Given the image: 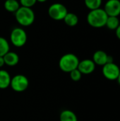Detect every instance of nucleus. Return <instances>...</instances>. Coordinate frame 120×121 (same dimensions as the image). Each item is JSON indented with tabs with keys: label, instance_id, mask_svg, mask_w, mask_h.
<instances>
[{
	"label": "nucleus",
	"instance_id": "f257e3e1",
	"mask_svg": "<svg viewBox=\"0 0 120 121\" xmlns=\"http://www.w3.org/2000/svg\"><path fill=\"white\" fill-rule=\"evenodd\" d=\"M108 16L103 9L99 8L94 10H91L87 15L88 23L93 28H100L105 26Z\"/></svg>",
	"mask_w": 120,
	"mask_h": 121
},
{
	"label": "nucleus",
	"instance_id": "f03ea898",
	"mask_svg": "<svg viewBox=\"0 0 120 121\" xmlns=\"http://www.w3.org/2000/svg\"><path fill=\"white\" fill-rule=\"evenodd\" d=\"M18 23L23 27L31 26L35 20V14L32 8L21 6L14 13Z\"/></svg>",
	"mask_w": 120,
	"mask_h": 121
},
{
	"label": "nucleus",
	"instance_id": "7ed1b4c3",
	"mask_svg": "<svg viewBox=\"0 0 120 121\" xmlns=\"http://www.w3.org/2000/svg\"><path fill=\"white\" fill-rule=\"evenodd\" d=\"M80 60L79 57L73 53H66L61 57L59 61V69L66 73H70L71 71L78 68Z\"/></svg>",
	"mask_w": 120,
	"mask_h": 121
},
{
	"label": "nucleus",
	"instance_id": "20e7f679",
	"mask_svg": "<svg viewBox=\"0 0 120 121\" xmlns=\"http://www.w3.org/2000/svg\"><path fill=\"white\" fill-rule=\"evenodd\" d=\"M28 35L25 30L19 27H15L10 33V41L11 44L16 48L24 46L27 42Z\"/></svg>",
	"mask_w": 120,
	"mask_h": 121
},
{
	"label": "nucleus",
	"instance_id": "39448f33",
	"mask_svg": "<svg viewBox=\"0 0 120 121\" xmlns=\"http://www.w3.org/2000/svg\"><path fill=\"white\" fill-rule=\"evenodd\" d=\"M49 16L54 21H63L67 13V8L61 3H54L48 8Z\"/></svg>",
	"mask_w": 120,
	"mask_h": 121
},
{
	"label": "nucleus",
	"instance_id": "423d86ee",
	"mask_svg": "<svg viewBox=\"0 0 120 121\" xmlns=\"http://www.w3.org/2000/svg\"><path fill=\"white\" fill-rule=\"evenodd\" d=\"M10 86L16 92H23L29 86V80L23 74H16L11 78Z\"/></svg>",
	"mask_w": 120,
	"mask_h": 121
},
{
	"label": "nucleus",
	"instance_id": "0eeeda50",
	"mask_svg": "<svg viewBox=\"0 0 120 121\" xmlns=\"http://www.w3.org/2000/svg\"><path fill=\"white\" fill-rule=\"evenodd\" d=\"M102 72L103 76L109 80H117L120 73L119 66L113 62H109L103 66Z\"/></svg>",
	"mask_w": 120,
	"mask_h": 121
},
{
	"label": "nucleus",
	"instance_id": "6e6552de",
	"mask_svg": "<svg viewBox=\"0 0 120 121\" xmlns=\"http://www.w3.org/2000/svg\"><path fill=\"white\" fill-rule=\"evenodd\" d=\"M108 16H118L120 14V0H108L103 9Z\"/></svg>",
	"mask_w": 120,
	"mask_h": 121
},
{
	"label": "nucleus",
	"instance_id": "1a4fd4ad",
	"mask_svg": "<svg viewBox=\"0 0 120 121\" xmlns=\"http://www.w3.org/2000/svg\"><path fill=\"white\" fill-rule=\"evenodd\" d=\"M95 64L92 60L85 59L79 62L77 69L82 74H90L95 71Z\"/></svg>",
	"mask_w": 120,
	"mask_h": 121
},
{
	"label": "nucleus",
	"instance_id": "9d476101",
	"mask_svg": "<svg viewBox=\"0 0 120 121\" xmlns=\"http://www.w3.org/2000/svg\"><path fill=\"white\" fill-rule=\"evenodd\" d=\"M109 55L103 50H97L93 55V61L95 65L103 66L108 62Z\"/></svg>",
	"mask_w": 120,
	"mask_h": 121
},
{
	"label": "nucleus",
	"instance_id": "9b49d317",
	"mask_svg": "<svg viewBox=\"0 0 120 121\" xmlns=\"http://www.w3.org/2000/svg\"><path fill=\"white\" fill-rule=\"evenodd\" d=\"M5 65L8 67H14L19 62V56L15 52L8 51L5 55L3 56Z\"/></svg>",
	"mask_w": 120,
	"mask_h": 121
},
{
	"label": "nucleus",
	"instance_id": "f8f14e48",
	"mask_svg": "<svg viewBox=\"0 0 120 121\" xmlns=\"http://www.w3.org/2000/svg\"><path fill=\"white\" fill-rule=\"evenodd\" d=\"M11 77L5 69H0V89H6L10 86Z\"/></svg>",
	"mask_w": 120,
	"mask_h": 121
},
{
	"label": "nucleus",
	"instance_id": "ddd939ff",
	"mask_svg": "<svg viewBox=\"0 0 120 121\" xmlns=\"http://www.w3.org/2000/svg\"><path fill=\"white\" fill-rule=\"evenodd\" d=\"M59 121H78V118L74 111L65 109L60 113Z\"/></svg>",
	"mask_w": 120,
	"mask_h": 121
},
{
	"label": "nucleus",
	"instance_id": "4468645a",
	"mask_svg": "<svg viewBox=\"0 0 120 121\" xmlns=\"http://www.w3.org/2000/svg\"><path fill=\"white\" fill-rule=\"evenodd\" d=\"M6 11L10 13H15L20 7L21 4L18 0H6L4 4Z\"/></svg>",
	"mask_w": 120,
	"mask_h": 121
},
{
	"label": "nucleus",
	"instance_id": "2eb2a0df",
	"mask_svg": "<svg viewBox=\"0 0 120 121\" xmlns=\"http://www.w3.org/2000/svg\"><path fill=\"white\" fill-rule=\"evenodd\" d=\"M64 23L70 27L76 26L79 23V17L76 14L71 12H68L66 16L64 17Z\"/></svg>",
	"mask_w": 120,
	"mask_h": 121
},
{
	"label": "nucleus",
	"instance_id": "dca6fc26",
	"mask_svg": "<svg viewBox=\"0 0 120 121\" xmlns=\"http://www.w3.org/2000/svg\"><path fill=\"white\" fill-rule=\"evenodd\" d=\"M120 24V20L117 16H108L105 26L110 30H116Z\"/></svg>",
	"mask_w": 120,
	"mask_h": 121
},
{
	"label": "nucleus",
	"instance_id": "f3484780",
	"mask_svg": "<svg viewBox=\"0 0 120 121\" xmlns=\"http://www.w3.org/2000/svg\"><path fill=\"white\" fill-rule=\"evenodd\" d=\"M8 51H10V45L8 40L0 36V57L5 55Z\"/></svg>",
	"mask_w": 120,
	"mask_h": 121
},
{
	"label": "nucleus",
	"instance_id": "a211bd4d",
	"mask_svg": "<svg viewBox=\"0 0 120 121\" xmlns=\"http://www.w3.org/2000/svg\"><path fill=\"white\" fill-rule=\"evenodd\" d=\"M103 0H84L86 6L91 10H94L100 8Z\"/></svg>",
	"mask_w": 120,
	"mask_h": 121
},
{
	"label": "nucleus",
	"instance_id": "6ab92c4d",
	"mask_svg": "<svg viewBox=\"0 0 120 121\" xmlns=\"http://www.w3.org/2000/svg\"><path fill=\"white\" fill-rule=\"evenodd\" d=\"M69 74H70V77L71 80L74 82H79L82 77V74L78 69H76L71 71Z\"/></svg>",
	"mask_w": 120,
	"mask_h": 121
},
{
	"label": "nucleus",
	"instance_id": "aec40b11",
	"mask_svg": "<svg viewBox=\"0 0 120 121\" xmlns=\"http://www.w3.org/2000/svg\"><path fill=\"white\" fill-rule=\"evenodd\" d=\"M19 3L21 6L32 8L37 3V0H19Z\"/></svg>",
	"mask_w": 120,
	"mask_h": 121
},
{
	"label": "nucleus",
	"instance_id": "412c9836",
	"mask_svg": "<svg viewBox=\"0 0 120 121\" xmlns=\"http://www.w3.org/2000/svg\"><path fill=\"white\" fill-rule=\"evenodd\" d=\"M115 33H116V36L117 37V38L120 40V24L117 27V28L115 30Z\"/></svg>",
	"mask_w": 120,
	"mask_h": 121
},
{
	"label": "nucleus",
	"instance_id": "4be33fe9",
	"mask_svg": "<svg viewBox=\"0 0 120 121\" xmlns=\"http://www.w3.org/2000/svg\"><path fill=\"white\" fill-rule=\"evenodd\" d=\"M4 65H5V62H4V57H0V68H1Z\"/></svg>",
	"mask_w": 120,
	"mask_h": 121
},
{
	"label": "nucleus",
	"instance_id": "5701e85b",
	"mask_svg": "<svg viewBox=\"0 0 120 121\" xmlns=\"http://www.w3.org/2000/svg\"><path fill=\"white\" fill-rule=\"evenodd\" d=\"M47 0H37V2H40V3H44L45 1H47Z\"/></svg>",
	"mask_w": 120,
	"mask_h": 121
},
{
	"label": "nucleus",
	"instance_id": "b1692460",
	"mask_svg": "<svg viewBox=\"0 0 120 121\" xmlns=\"http://www.w3.org/2000/svg\"><path fill=\"white\" fill-rule=\"evenodd\" d=\"M117 82H118V83H119V84L120 85V74H119V77H118V78H117Z\"/></svg>",
	"mask_w": 120,
	"mask_h": 121
}]
</instances>
